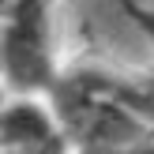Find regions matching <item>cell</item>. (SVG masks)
<instances>
[{
	"label": "cell",
	"instance_id": "obj_4",
	"mask_svg": "<svg viewBox=\"0 0 154 154\" xmlns=\"http://www.w3.org/2000/svg\"><path fill=\"white\" fill-rule=\"evenodd\" d=\"M75 154H154V139L120 143V147H75Z\"/></svg>",
	"mask_w": 154,
	"mask_h": 154
},
{
	"label": "cell",
	"instance_id": "obj_5",
	"mask_svg": "<svg viewBox=\"0 0 154 154\" xmlns=\"http://www.w3.org/2000/svg\"><path fill=\"white\" fill-rule=\"evenodd\" d=\"M8 94H11V90L4 87V79H0V109H4V102H8Z\"/></svg>",
	"mask_w": 154,
	"mask_h": 154
},
{
	"label": "cell",
	"instance_id": "obj_1",
	"mask_svg": "<svg viewBox=\"0 0 154 154\" xmlns=\"http://www.w3.org/2000/svg\"><path fill=\"white\" fill-rule=\"evenodd\" d=\"M4 68L0 79L11 94H49L57 83V57H53V0H4Z\"/></svg>",
	"mask_w": 154,
	"mask_h": 154
},
{
	"label": "cell",
	"instance_id": "obj_3",
	"mask_svg": "<svg viewBox=\"0 0 154 154\" xmlns=\"http://www.w3.org/2000/svg\"><path fill=\"white\" fill-rule=\"evenodd\" d=\"M124 11L132 15V23L147 34V42L154 45V4H143V0H124Z\"/></svg>",
	"mask_w": 154,
	"mask_h": 154
},
{
	"label": "cell",
	"instance_id": "obj_7",
	"mask_svg": "<svg viewBox=\"0 0 154 154\" xmlns=\"http://www.w3.org/2000/svg\"><path fill=\"white\" fill-rule=\"evenodd\" d=\"M0 154H15V150H0Z\"/></svg>",
	"mask_w": 154,
	"mask_h": 154
},
{
	"label": "cell",
	"instance_id": "obj_8",
	"mask_svg": "<svg viewBox=\"0 0 154 154\" xmlns=\"http://www.w3.org/2000/svg\"><path fill=\"white\" fill-rule=\"evenodd\" d=\"M0 4H4V0H0Z\"/></svg>",
	"mask_w": 154,
	"mask_h": 154
},
{
	"label": "cell",
	"instance_id": "obj_6",
	"mask_svg": "<svg viewBox=\"0 0 154 154\" xmlns=\"http://www.w3.org/2000/svg\"><path fill=\"white\" fill-rule=\"evenodd\" d=\"M0 68H4V23H0Z\"/></svg>",
	"mask_w": 154,
	"mask_h": 154
},
{
	"label": "cell",
	"instance_id": "obj_2",
	"mask_svg": "<svg viewBox=\"0 0 154 154\" xmlns=\"http://www.w3.org/2000/svg\"><path fill=\"white\" fill-rule=\"evenodd\" d=\"M68 139L57 124L53 105L38 94H8L0 109V150L15 154H64Z\"/></svg>",
	"mask_w": 154,
	"mask_h": 154
}]
</instances>
